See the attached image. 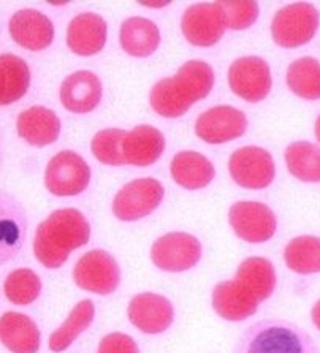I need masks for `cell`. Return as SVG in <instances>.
I'll return each instance as SVG.
<instances>
[{"mask_svg":"<svg viewBox=\"0 0 320 353\" xmlns=\"http://www.w3.org/2000/svg\"><path fill=\"white\" fill-rule=\"evenodd\" d=\"M232 179L244 189L260 190L271 185L276 176L271 154L259 146H244L234 151L228 160Z\"/></svg>","mask_w":320,"mask_h":353,"instance_id":"7","label":"cell"},{"mask_svg":"<svg viewBox=\"0 0 320 353\" xmlns=\"http://www.w3.org/2000/svg\"><path fill=\"white\" fill-rule=\"evenodd\" d=\"M165 189L157 179L143 178L126 184L113 201V214L122 222H135L160 206Z\"/></svg>","mask_w":320,"mask_h":353,"instance_id":"5","label":"cell"},{"mask_svg":"<svg viewBox=\"0 0 320 353\" xmlns=\"http://www.w3.org/2000/svg\"><path fill=\"white\" fill-rule=\"evenodd\" d=\"M228 221L238 238L260 244L274 236L277 219L270 206L259 201H238L230 208Z\"/></svg>","mask_w":320,"mask_h":353,"instance_id":"9","label":"cell"},{"mask_svg":"<svg viewBox=\"0 0 320 353\" xmlns=\"http://www.w3.org/2000/svg\"><path fill=\"white\" fill-rule=\"evenodd\" d=\"M30 85V70L23 59L14 54L0 56V106L21 100Z\"/></svg>","mask_w":320,"mask_h":353,"instance_id":"26","label":"cell"},{"mask_svg":"<svg viewBox=\"0 0 320 353\" xmlns=\"http://www.w3.org/2000/svg\"><path fill=\"white\" fill-rule=\"evenodd\" d=\"M319 21L320 14L312 3H290L276 13L271 23V37L281 48H300L317 34Z\"/></svg>","mask_w":320,"mask_h":353,"instance_id":"4","label":"cell"},{"mask_svg":"<svg viewBox=\"0 0 320 353\" xmlns=\"http://www.w3.org/2000/svg\"><path fill=\"white\" fill-rule=\"evenodd\" d=\"M221 7L226 13L228 29H249L259 18V3L254 0H249V2H221Z\"/></svg>","mask_w":320,"mask_h":353,"instance_id":"33","label":"cell"},{"mask_svg":"<svg viewBox=\"0 0 320 353\" xmlns=\"http://www.w3.org/2000/svg\"><path fill=\"white\" fill-rule=\"evenodd\" d=\"M314 133H316V138H317V141L320 143V114H319L317 121H316V127H314Z\"/></svg>","mask_w":320,"mask_h":353,"instance_id":"36","label":"cell"},{"mask_svg":"<svg viewBox=\"0 0 320 353\" xmlns=\"http://www.w3.org/2000/svg\"><path fill=\"white\" fill-rule=\"evenodd\" d=\"M284 261L297 274L320 272V238L309 234L293 238L284 249Z\"/></svg>","mask_w":320,"mask_h":353,"instance_id":"30","label":"cell"},{"mask_svg":"<svg viewBox=\"0 0 320 353\" xmlns=\"http://www.w3.org/2000/svg\"><path fill=\"white\" fill-rule=\"evenodd\" d=\"M228 84L233 92L243 100L250 103L262 101L268 97L273 84L270 65L257 56L239 57L228 70Z\"/></svg>","mask_w":320,"mask_h":353,"instance_id":"12","label":"cell"},{"mask_svg":"<svg viewBox=\"0 0 320 353\" xmlns=\"http://www.w3.org/2000/svg\"><path fill=\"white\" fill-rule=\"evenodd\" d=\"M90 225L83 212L66 208L51 214L37 228L34 254L41 265L56 270L68 260L74 249L89 243Z\"/></svg>","mask_w":320,"mask_h":353,"instance_id":"2","label":"cell"},{"mask_svg":"<svg viewBox=\"0 0 320 353\" xmlns=\"http://www.w3.org/2000/svg\"><path fill=\"white\" fill-rule=\"evenodd\" d=\"M16 128L21 138L32 146L43 148L52 144L61 133V121L57 114L45 106H32L18 116Z\"/></svg>","mask_w":320,"mask_h":353,"instance_id":"21","label":"cell"},{"mask_svg":"<svg viewBox=\"0 0 320 353\" xmlns=\"http://www.w3.org/2000/svg\"><path fill=\"white\" fill-rule=\"evenodd\" d=\"M28 234V219L16 200L0 192V265L14 259Z\"/></svg>","mask_w":320,"mask_h":353,"instance_id":"16","label":"cell"},{"mask_svg":"<svg viewBox=\"0 0 320 353\" xmlns=\"http://www.w3.org/2000/svg\"><path fill=\"white\" fill-rule=\"evenodd\" d=\"M248 128V117L233 106L219 105L205 111L195 124L197 137L210 144H222L243 137Z\"/></svg>","mask_w":320,"mask_h":353,"instance_id":"13","label":"cell"},{"mask_svg":"<svg viewBox=\"0 0 320 353\" xmlns=\"http://www.w3.org/2000/svg\"><path fill=\"white\" fill-rule=\"evenodd\" d=\"M165 137L156 127L138 125L126 133L122 143L126 165L149 167L156 163L163 154Z\"/></svg>","mask_w":320,"mask_h":353,"instance_id":"20","label":"cell"},{"mask_svg":"<svg viewBox=\"0 0 320 353\" xmlns=\"http://www.w3.org/2000/svg\"><path fill=\"white\" fill-rule=\"evenodd\" d=\"M102 100V83L89 70H79L63 79L61 85V101L63 108L77 114L90 113Z\"/></svg>","mask_w":320,"mask_h":353,"instance_id":"17","label":"cell"},{"mask_svg":"<svg viewBox=\"0 0 320 353\" xmlns=\"http://www.w3.org/2000/svg\"><path fill=\"white\" fill-rule=\"evenodd\" d=\"M97 353H140V350L129 334L111 333L100 341Z\"/></svg>","mask_w":320,"mask_h":353,"instance_id":"34","label":"cell"},{"mask_svg":"<svg viewBox=\"0 0 320 353\" xmlns=\"http://www.w3.org/2000/svg\"><path fill=\"white\" fill-rule=\"evenodd\" d=\"M151 259L154 265L163 271H188L200 261L201 244L189 233H168L152 244Z\"/></svg>","mask_w":320,"mask_h":353,"instance_id":"11","label":"cell"},{"mask_svg":"<svg viewBox=\"0 0 320 353\" xmlns=\"http://www.w3.org/2000/svg\"><path fill=\"white\" fill-rule=\"evenodd\" d=\"M145 5V7H156V8H160V7H165V5H168V3H143Z\"/></svg>","mask_w":320,"mask_h":353,"instance_id":"37","label":"cell"},{"mask_svg":"<svg viewBox=\"0 0 320 353\" xmlns=\"http://www.w3.org/2000/svg\"><path fill=\"white\" fill-rule=\"evenodd\" d=\"M233 353H320L306 331L287 320H262L244 331Z\"/></svg>","mask_w":320,"mask_h":353,"instance_id":"3","label":"cell"},{"mask_svg":"<svg viewBox=\"0 0 320 353\" xmlns=\"http://www.w3.org/2000/svg\"><path fill=\"white\" fill-rule=\"evenodd\" d=\"M311 317H312V322L316 325V328L320 330V299L319 301L314 304L312 307V312H311Z\"/></svg>","mask_w":320,"mask_h":353,"instance_id":"35","label":"cell"},{"mask_svg":"<svg viewBox=\"0 0 320 353\" xmlns=\"http://www.w3.org/2000/svg\"><path fill=\"white\" fill-rule=\"evenodd\" d=\"M0 342L13 353H37L40 330L28 315L7 312L0 317Z\"/></svg>","mask_w":320,"mask_h":353,"instance_id":"22","label":"cell"},{"mask_svg":"<svg viewBox=\"0 0 320 353\" xmlns=\"http://www.w3.org/2000/svg\"><path fill=\"white\" fill-rule=\"evenodd\" d=\"M212 307L222 319L243 322L257 312L259 301L237 279L217 283L212 290Z\"/></svg>","mask_w":320,"mask_h":353,"instance_id":"18","label":"cell"},{"mask_svg":"<svg viewBox=\"0 0 320 353\" xmlns=\"http://www.w3.org/2000/svg\"><path fill=\"white\" fill-rule=\"evenodd\" d=\"M74 282L83 290L110 295L121 282V270L116 260L105 250H90L74 266Z\"/></svg>","mask_w":320,"mask_h":353,"instance_id":"10","label":"cell"},{"mask_svg":"<svg viewBox=\"0 0 320 353\" xmlns=\"http://www.w3.org/2000/svg\"><path fill=\"white\" fill-rule=\"evenodd\" d=\"M5 295L13 304L28 306L40 296L41 281L32 270L21 268L10 272L3 283Z\"/></svg>","mask_w":320,"mask_h":353,"instance_id":"31","label":"cell"},{"mask_svg":"<svg viewBox=\"0 0 320 353\" xmlns=\"http://www.w3.org/2000/svg\"><path fill=\"white\" fill-rule=\"evenodd\" d=\"M172 178L176 184L188 190L203 189L214 179L216 170L203 154L195 151H183L176 154L170 163Z\"/></svg>","mask_w":320,"mask_h":353,"instance_id":"23","label":"cell"},{"mask_svg":"<svg viewBox=\"0 0 320 353\" xmlns=\"http://www.w3.org/2000/svg\"><path fill=\"white\" fill-rule=\"evenodd\" d=\"M289 89L305 100H320V62L314 57H301L287 68Z\"/></svg>","mask_w":320,"mask_h":353,"instance_id":"27","label":"cell"},{"mask_svg":"<svg viewBox=\"0 0 320 353\" xmlns=\"http://www.w3.org/2000/svg\"><path fill=\"white\" fill-rule=\"evenodd\" d=\"M126 133V130H119V128H106V130L99 132L90 143L94 157L99 162L111 165V167L126 165L124 154H122V143H124Z\"/></svg>","mask_w":320,"mask_h":353,"instance_id":"32","label":"cell"},{"mask_svg":"<svg viewBox=\"0 0 320 353\" xmlns=\"http://www.w3.org/2000/svg\"><path fill=\"white\" fill-rule=\"evenodd\" d=\"M10 35L19 46L30 51L46 50L54 39V26L37 10H19L10 19Z\"/></svg>","mask_w":320,"mask_h":353,"instance_id":"15","label":"cell"},{"mask_svg":"<svg viewBox=\"0 0 320 353\" xmlns=\"http://www.w3.org/2000/svg\"><path fill=\"white\" fill-rule=\"evenodd\" d=\"M237 281L246 287L257 301H265L274 293L276 271L270 260L263 256H250L239 265Z\"/></svg>","mask_w":320,"mask_h":353,"instance_id":"25","label":"cell"},{"mask_svg":"<svg viewBox=\"0 0 320 353\" xmlns=\"http://www.w3.org/2000/svg\"><path fill=\"white\" fill-rule=\"evenodd\" d=\"M214 85V70L203 61H189L172 78L160 79L151 90L152 110L174 119L188 113L199 100L206 99Z\"/></svg>","mask_w":320,"mask_h":353,"instance_id":"1","label":"cell"},{"mask_svg":"<svg viewBox=\"0 0 320 353\" xmlns=\"http://www.w3.org/2000/svg\"><path fill=\"white\" fill-rule=\"evenodd\" d=\"M181 29L186 40L194 46H214L227 30V19L221 2L192 5L183 14Z\"/></svg>","mask_w":320,"mask_h":353,"instance_id":"8","label":"cell"},{"mask_svg":"<svg viewBox=\"0 0 320 353\" xmlns=\"http://www.w3.org/2000/svg\"><path fill=\"white\" fill-rule=\"evenodd\" d=\"M90 168L79 154L62 151L56 154L45 171V185L52 195L74 196L88 189Z\"/></svg>","mask_w":320,"mask_h":353,"instance_id":"6","label":"cell"},{"mask_svg":"<svg viewBox=\"0 0 320 353\" xmlns=\"http://www.w3.org/2000/svg\"><path fill=\"white\" fill-rule=\"evenodd\" d=\"M95 317V306L92 301L84 299L73 307L66 322L51 334L50 349L52 352H63L70 347L74 339L78 338L83 331H86Z\"/></svg>","mask_w":320,"mask_h":353,"instance_id":"28","label":"cell"},{"mask_svg":"<svg viewBox=\"0 0 320 353\" xmlns=\"http://www.w3.org/2000/svg\"><path fill=\"white\" fill-rule=\"evenodd\" d=\"M106 26L102 16L81 13L70 21L67 29V45L78 56H94L103 50L106 43Z\"/></svg>","mask_w":320,"mask_h":353,"instance_id":"19","label":"cell"},{"mask_svg":"<svg viewBox=\"0 0 320 353\" xmlns=\"http://www.w3.org/2000/svg\"><path fill=\"white\" fill-rule=\"evenodd\" d=\"M122 50L133 57H148L160 45V30L151 19L133 16L126 19L119 30Z\"/></svg>","mask_w":320,"mask_h":353,"instance_id":"24","label":"cell"},{"mask_svg":"<svg viewBox=\"0 0 320 353\" xmlns=\"http://www.w3.org/2000/svg\"><path fill=\"white\" fill-rule=\"evenodd\" d=\"M129 320L146 334H159L170 328L174 319L173 304L157 293H140L130 299Z\"/></svg>","mask_w":320,"mask_h":353,"instance_id":"14","label":"cell"},{"mask_svg":"<svg viewBox=\"0 0 320 353\" xmlns=\"http://www.w3.org/2000/svg\"><path fill=\"white\" fill-rule=\"evenodd\" d=\"M290 174L303 183H320V148L309 141H295L284 154Z\"/></svg>","mask_w":320,"mask_h":353,"instance_id":"29","label":"cell"}]
</instances>
